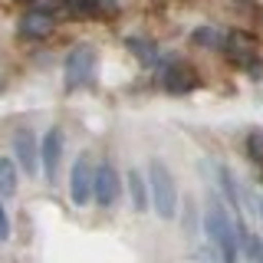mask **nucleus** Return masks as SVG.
I'll use <instances>...</instances> for the list:
<instances>
[{"instance_id": "7", "label": "nucleus", "mask_w": 263, "mask_h": 263, "mask_svg": "<svg viewBox=\"0 0 263 263\" xmlns=\"http://www.w3.org/2000/svg\"><path fill=\"white\" fill-rule=\"evenodd\" d=\"M197 72L191 69V66H184V63H171L168 69L161 72V86H164V92H171V96H184V92H191V89H197Z\"/></svg>"}, {"instance_id": "6", "label": "nucleus", "mask_w": 263, "mask_h": 263, "mask_svg": "<svg viewBox=\"0 0 263 263\" xmlns=\"http://www.w3.org/2000/svg\"><path fill=\"white\" fill-rule=\"evenodd\" d=\"M13 155L16 161H20V168L27 171V175H36L43 164H40V145H36V135H33L30 128H20L13 135Z\"/></svg>"}, {"instance_id": "18", "label": "nucleus", "mask_w": 263, "mask_h": 263, "mask_svg": "<svg viewBox=\"0 0 263 263\" xmlns=\"http://www.w3.org/2000/svg\"><path fill=\"white\" fill-rule=\"evenodd\" d=\"M7 237H10V217H7L4 204H0V240H7Z\"/></svg>"}, {"instance_id": "8", "label": "nucleus", "mask_w": 263, "mask_h": 263, "mask_svg": "<svg viewBox=\"0 0 263 263\" xmlns=\"http://www.w3.org/2000/svg\"><path fill=\"white\" fill-rule=\"evenodd\" d=\"M53 23H56V13L46 4H36L20 16V36H43V33L53 30Z\"/></svg>"}, {"instance_id": "2", "label": "nucleus", "mask_w": 263, "mask_h": 263, "mask_svg": "<svg viewBox=\"0 0 263 263\" xmlns=\"http://www.w3.org/2000/svg\"><path fill=\"white\" fill-rule=\"evenodd\" d=\"M96 72H99V53L89 43H79L69 49L66 56V66H63V79H66V89L76 92V89H92L96 86Z\"/></svg>"}, {"instance_id": "5", "label": "nucleus", "mask_w": 263, "mask_h": 263, "mask_svg": "<svg viewBox=\"0 0 263 263\" xmlns=\"http://www.w3.org/2000/svg\"><path fill=\"white\" fill-rule=\"evenodd\" d=\"M60 161H63V128H49L40 142V164H43L46 181H56Z\"/></svg>"}, {"instance_id": "13", "label": "nucleus", "mask_w": 263, "mask_h": 263, "mask_svg": "<svg viewBox=\"0 0 263 263\" xmlns=\"http://www.w3.org/2000/svg\"><path fill=\"white\" fill-rule=\"evenodd\" d=\"M191 40H194L197 46H208V49H224V40H227V33H220L217 27H197Z\"/></svg>"}, {"instance_id": "10", "label": "nucleus", "mask_w": 263, "mask_h": 263, "mask_svg": "<svg viewBox=\"0 0 263 263\" xmlns=\"http://www.w3.org/2000/svg\"><path fill=\"white\" fill-rule=\"evenodd\" d=\"M217 181H220V191H224L227 204H230L234 211H240V187H237L234 171H230V168H217Z\"/></svg>"}, {"instance_id": "1", "label": "nucleus", "mask_w": 263, "mask_h": 263, "mask_svg": "<svg viewBox=\"0 0 263 263\" xmlns=\"http://www.w3.org/2000/svg\"><path fill=\"white\" fill-rule=\"evenodd\" d=\"M148 191H152V208L161 220H171L178 211V181L168 171V164L152 158L148 164Z\"/></svg>"}, {"instance_id": "11", "label": "nucleus", "mask_w": 263, "mask_h": 263, "mask_svg": "<svg viewBox=\"0 0 263 263\" xmlns=\"http://www.w3.org/2000/svg\"><path fill=\"white\" fill-rule=\"evenodd\" d=\"M128 191H132V201H135V211H148V181L135 168L128 171Z\"/></svg>"}, {"instance_id": "4", "label": "nucleus", "mask_w": 263, "mask_h": 263, "mask_svg": "<svg viewBox=\"0 0 263 263\" xmlns=\"http://www.w3.org/2000/svg\"><path fill=\"white\" fill-rule=\"evenodd\" d=\"M119 171L112 168L109 161H102L96 168V178H92V197L99 208H112L115 201H119Z\"/></svg>"}, {"instance_id": "9", "label": "nucleus", "mask_w": 263, "mask_h": 263, "mask_svg": "<svg viewBox=\"0 0 263 263\" xmlns=\"http://www.w3.org/2000/svg\"><path fill=\"white\" fill-rule=\"evenodd\" d=\"M224 53L230 56V60H237V63H250L253 53H257V43H253V36L234 30V33H227V40H224ZM250 72H253V76H260V69L253 63H250Z\"/></svg>"}, {"instance_id": "12", "label": "nucleus", "mask_w": 263, "mask_h": 263, "mask_svg": "<svg viewBox=\"0 0 263 263\" xmlns=\"http://www.w3.org/2000/svg\"><path fill=\"white\" fill-rule=\"evenodd\" d=\"M13 194H16V164L0 155V197H13Z\"/></svg>"}, {"instance_id": "17", "label": "nucleus", "mask_w": 263, "mask_h": 263, "mask_svg": "<svg viewBox=\"0 0 263 263\" xmlns=\"http://www.w3.org/2000/svg\"><path fill=\"white\" fill-rule=\"evenodd\" d=\"M243 257H247V263H263V237H257V234L247 237Z\"/></svg>"}, {"instance_id": "14", "label": "nucleus", "mask_w": 263, "mask_h": 263, "mask_svg": "<svg viewBox=\"0 0 263 263\" xmlns=\"http://www.w3.org/2000/svg\"><path fill=\"white\" fill-rule=\"evenodd\" d=\"M125 46H128V49H132V53H135L145 66H155V63H158V49H155L152 43H145V40L128 36V40H125Z\"/></svg>"}, {"instance_id": "3", "label": "nucleus", "mask_w": 263, "mask_h": 263, "mask_svg": "<svg viewBox=\"0 0 263 263\" xmlns=\"http://www.w3.org/2000/svg\"><path fill=\"white\" fill-rule=\"evenodd\" d=\"M92 178H96V171L89 164V155H79L72 171H69V197L76 208H86L92 201Z\"/></svg>"}, {"instance_id": "15", "label": "nucleus", "mask_w": 263, "mask_h": 263, "mask_svg": "<svg viewBox=\"0 0 263 263\" xmlns=\"http://www.w3.org/2000/svg\"><path fill=\"white\" fill-rule=\"evenodd\" d=\"M63 7H66L69 16H96V13H102L99 0H63Z\"/></svg>"}, {"instance_id": "16", "label": "nucleus", "mask_w": 263, "mask_h": 263, "mask_svg": "<svg viewBox=\"0 0 263 263\" xmlns=\"http://www.w3.org/2000/svg\"><path fill=\"white\" fill-rule=\"evenodd\" d=\"M247 155H250L253 164L263 168V132H250V135H247Z\"/></svg>"}, {"instance_id": "19", "label": "nucleus", "mask_w": 263, "mask_h": 263, "mask_svg": "<svg viewBox=\"0 0 263 263\" xmlns=\"http://www.w3.org/2000/svg\"><path fill=\"white\" fill-rule=\"evenodd\" d=\"M257 208H260V217H263V201H260V204H257Z\"/></svg>"}]
</instances>
